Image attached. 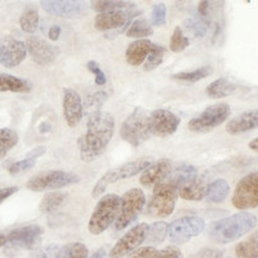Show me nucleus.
Segmentation results:
<instances>
[{"instance_id": "obj_1", "label": "nucleus", "mask_w": 258, "mask_h": 258, "mask_svg": "<svg viewBox=\"0 0 258 258\" xmlns=\"http://www.w3.org/2000/svg\"><path fill=\"white\" fill-rule=\"evenodd\" d=\"M115 132V119L110 112L98 111L88 116L87 132L79 138L80 158L91 163L103 153Z\"/></svg>"}, {"instance_id": "obj_2", "label": "nucleus", "mask_w": 258, "mask_h": 258, "mask_svg": "<svg viewBox=\"0 0 258 258\" xmlns=\"http://www.w3.org/2000/svg\"><path fill=\"white\" fill-rule=\"evenodd\" d=\"M257 222L258 220L254 214L240 212L212 222L208 229V236L217 244L232 243L252 231L257 226Z\"/></svg>"}, {"instance_id": "obj_3", "label": "nucleus", "mask_w": 258, "mask_h": 258, "mask_svg": "<svg viewBox=\"0 0 258 258\" xmlns=\"http://www.w3.org/2000/svg\"><path fill=\"white\" fill-rule=\"evenodd\" d=\"M121 198L116 194H106L94 207L88 222V230L92 235H101L116 222L120 213Z\"/></svg>"}, {"instance_id": "obj_4", "label": "nucleus", "mask_w": 258, "mask_h": 258, "mask_svg": "<svg viewBox=\"0 0 258 258\" xmlns=\"http://www.w3.org/2000/svg\"><path fill=\"white\" fill-rule=\"evenodd\" d=\"M120 136L126 144L133 147L141 146L151 137L150 112L142 107H136L132 114L121 124Z\"/></svg>"}, {"instance_id": "obj_5", "label": "nucleus", "mask_w": 258, "mask_h": 258, "mask_svg": "<svg viewBox=\"0 0 258 258\" xmlns=\"http://www.w3.org/2000/svg\"><path fill=\"white\" fill-rule=\"evenodd\" d=\"M179 197L178 188L165 181L154 187L153 195L147 203L146 212L150 217L167 218L173 213L176 208L177 198Z\"/></svg>"}, {"instance_id": "obj_6", "label": "nucleus", "mask_w": 258, "mask_h": 258, "mask_svg": "<svg viewBox=\"0 0 258 258\" xmlns=\"http://www.w3.org/2000/svg\"><path fill=\"white\" fill-rule=\"evenodd\" d=\"M44 229L39 225L21 226L13 229L7 235V245L4 246V254L17 253L21 249H36L41 243Z\"/></svg>"}, {"instance_id": "obj_7", "label": "nucleus", "mask_w": 258, "mask_h": 258, "mask_svg": "<svg viewBox=\"0 0 258 258\" xmlns=\"http://www.w3.org/2000/svg\"><path fill=\"white\" fill-rule=\"evenodd\" d=\"M231 114L230 105L226 102H218L207 107L204 111L194 116L187 123V126L192 132H209L212 129L217 128L229 119Z\"/></svg>"}, {"instance_id": "obj_8", "label": "nucleus", "mask_w": 258, "mask_h": 258, "mask_svg": "<svg viewBox=\"0 0 258 258\" xmlns=\"http://www.w3.org/2000/svg\"><path fill=\"white\" fill-rule=\"evenodd\" d=\"M146 204V197L140 188H131L121 197L120 213L114 223L115 231H121L135 222Z\"/></svg>"}, {"instance_id": "obj_9", "label": "nucleus", "mask_w": 258, "mask_h": 258, "mask_svg": "<svg viewBox=\"0 0 258 258\" xmlns=\"http://www.w3.org/2000/svg\"><path fill=\"white\" fill-rule=\"evenodd\" d=\"M80 181V177L73 172L66 170H50L39 173L31 177L26 183V187L31 191H47L57 190V188L66 187V186L75 185Z\"/></svg>"}, {"instance_id": "obj_10", "label": "nucleus", "mask_w": 258, "mask_h": 258, "mask_svg": "<svg viewBox=\"0 0 258 258\" xmlns=\"http://www.w3.org/2000/svg\"><path fill=\"white\" fill-rule=\"evenodd\" d=\"M231 203L239 211L258 208V170L248 173L238 182Z\"/></svg>"}, {"instance_id": "obj_11", "label": "nucleus", "mask_w": 258, "mask_h": 258, "mask_svg": "<svg viewBox=\"0 0 258 258\" xmlns=\"http://www.w3.org/2000/svg\"><path fill=\"white\" fill-rule=\"evenodd\" d=\"M206 229V222L198 216H183L177 218L168 226V236L174 244H185L202 234Z\"/></svg>"}, {"instance_id": "obj_12", "label": "nucleus", "mask_w": 258, "mask_h": 258, "mask_svg": "<svg viewBox=\"0 0 258 258\" xmlns=\"http://www.w3.org/2000/svg\"><path fill=\"white\" fill-rule=\"evenodd\" d=\"M147 231H149V225L147 223H138L135 227L129 230L123 238L119 239L116 244L111 248L109 252L110 258H123L125 255L131 254L136 249L140 248L142 243H145Z\"/></svg>"}, {"instance_id": "obj_13", "label": "nucleus", "mask_w": 258, "mask_h": 258, "mask_svg": "<svg viewBox=\"0 0 258 258\" xmlns=\"http://www.w3.org/2000/svg\"><path fill=\"white\" fill-rule=\"evenodd\" d=\"M27 56L26 44L12 36L0 38V64L13 69L24 62Z\"/></svg>"}, {"instance_id": "obj_14", "label": "nucleus", "mask_w": 258, "mask_h": 258, "mask_svg": "<svg viewBox=\"0 0 258 258\" xmlns=\"http://www.w3.org/2000/svg\"><path fill=\"white\" fill-rule=\"evenodd\" d=\"M181 119L169 110L158 109L150 112V132L156 137H168L176 133Z\"/></svg>"}, {"instance_id": "obj_15", "label": "nucleus", "mask_w": 258, "mask_h": 258, "mask_svg": "<svg viewBox=\"0 0 258 258\" xmlns=\"http://www.w3.org/2000/svg\"><path fill=\"white\" fill-rule=\"evenodd\" d=\"M138 15L136 11H116V12L110 13H100L94 18V27L98 31H110V30H117L116 32H123L124 30H128L132 25V20Z\"/></svg>"}, {"instance_id": "obj_16", "label": "nucleus", "mask_w": 258, "mask_h": 258, "mask_svg": "<svg viewBox=\"0 0 258 258\" xmlns=\"http://www.w3.org/2000/svg\"><path fill=\"white\" fill-rule=\"evenodd\" d=\"M40 6L49 15L62 18H79L87 11V4L74 0H41Z\"/></svg>"}, {"instance_id": "obj_17", "label": "nucleus", "mask_w": 258, "mask_h": 258, "mask_svg": "<svg viewBox=\"0 0 258 258\" xmlns=\"http://www.w3.org/2000/svg\"><path fill=\"white\" fill-rule=\"evenodd\" d=\"M26 49L32 61L41 66H47L54 62L59 54V49L56 45L36 36H30L27 39Z\"/></svg>"}, {"instance_id": "obj_18", "label": "nucleus", "mask_w": 258, "mask_h": 258, "mask_svg": "<svg viewBox=\"0 0 258 258\" xmlns=\"http://www.w3.org/2000/svg\"><path fill=\"white\" fill-rule=\"evenodd\" d=\"M62 110H63L64 121L70 128L79 125L84 115V106H83L82 97L77 91L71 88L63 89Z\"/></svg>"}, {"instance_id": "obj_19", "label": "nucleus", "mask_w": 258, "mask_h": 258, "mask_svg": "<svg viewBox=\"0 0 258 258\" xmlns=\"http://www.w3.org/2000/svg\"><path fill=\"white\" fill-rule=\"evenodd\" d=\"M170 169H172V161L169 159H160V160L154 161L142 172L140 182L142 186L147 188L155 187L158 183L164 181Z\"/></svg>"}, {"instance_id": "obj_20", "label": "nucleus", "mask_w": 258, "mask_h": 258, "mask_svg": "<svg viewBox=\"0 0 258 258\" xmlns=\"http://www.w3.org/2000/svg\"><path fill=\"white\" fill-rule=\"evenodd\" d=\"M255 128H258V110L241 112L226 124V132L232 136L243 135Z\"/></svg>"}, {"instance_id": "obj_21", "label": "nucleus", "mask_w": 258, "mask_h": 258, "mask_svg": "<svg viewBox=\"0 0 258 258\" xmlns=\"http://www.w3.org/2000/svg\"><path fill=\"white\" fill-rule=\"evenodd\" d=\"M155 43L149 39H140L128 45L125 50V59L131 66H141L145 63L150 53L155 48Z\"/></svg>"}, {"instance_id": "obj_22", "label": "nucleus", "mask_w": 258, "mask_h": 258, "mask_svg": "<svg viewBox=\"0 0 258 258\" xmlns=\"http://www.w3.org/2000/svg\"><path fill=\"white\" fill-rule=\"evenodd\" d=\"M151 163H153V160L149 158L138 159V160L128 161V163L120 165V167L109 170L107 173L110 174V178H111L112 183H115V182L121 181V179L131 178V177H135L137 174L142 173Z\"/></svg>"}, {"instance_id": "obj_23", "label": "nucleus", "mask_w": 258, "mask_h": 258, "mask_svg": "<svg viewBox=\"0 0 258 258\" xmlns=\"http://www.w3.org/2000/svg\"><path fill=\"white\" fill-rule=\"evenodd\" d=\"M208 174H198V177L179 188V197L191 202H200L207 195L208 188Z\"/></svg>"}, {"instance_id": "obj_24", "label": "nucleus", "mask_w": 258, "mask_h": 258, "mask_svg": "<svg viewBox=\"0 0 258 258\" xmlns=\"http://www.w3.org/2000/svg\"><path fill=\"white\" fill-rule=\"evenodd\" d=\"M198 174H199V172H198L197 167L190 164H181L177 165L176 168H172L164 181L177 187L179 191L182 186H185L186 183L197 178Z\"/></svg>"}, {"instance_id": "obj_25", "label": "nucleus", "mask_w": 258, "mask_h": 258, "mask_svg": "<svg viewBox=\"0 0 258 258\" xmlns=\"http://www.w3.org/2000/svg\"><path fill=\"white\" fill-rule=\"evenodd\" d=\"M128 258H182V252L178 246L169 245L164 249L158 250L154 246H142L128 254Z\"/></svg>"}, {"instance_id": "obj_26", "label": "nucleus", "mask_w": 258, "mask_h": 258, "mask_svg": "<svg viewBox=\"0 0 258 258\" xmlns=\"http://www.w3.org/2000/svg\"><path fill=\"white\" fill-rule=\"evenodd\" d=\"M47 151L44 146H39L36 149H34L32 151H30L29 155L26 158L21 159L18 161H13L12 164H9L8 170L9 173L12 174V176H18V174L24 173L26 170L31 169L34 168V165L36 164V160L38 158H40L41 155H44V153Z\"/></svg>"}, {"instance_id": "obj_27", "label": "nucleus", "mask_w": 258, "mask_h": 258, "mask_svg": "<svg viewBox=\"0 0 258 258\" xmlns=\"http://www.w3.org/2000/svg\"><path fill=\"white\" fill-rule=\"evenodd\" d=\"M32 85L29 80L11 75L0 74V92H13V93H27L31 91Z\"/></svg>"}, {"instance_id": "obj_28", "label": "nucleus", "mask_w": 258, "mask_h": 258, "mask_svg": "<svg viewBox=\"0 0 258 258\" xmlns=\"http://www.w3.org/2000/svg\"><path fill=\"white\" fill-rule=\"evenodd\" d=\"M238 89V87L232 82H230L226 78H220V79L214 80L207 87L206 93L211 98H225L227 96H231Z\"/></svg>"}, {"instance_id": "obj_29", "label": "nucleus", "mask_w": 258, "mask_h": 258, "mask_svg": "<svg viewBox=\"0 0 258 258\" xmlns=\"http://www.w3.org/2000/svg\"><path fill=\"white\" fill-rule=\"evenodd\" d=\"M230 194V185L227 183L226 179H216V181L211 182L207 188V195L206 199L209 203H214V204H218V203H222L226 198L229 197Z\"/></svg>"}, {"instance_id": "obj_30", "label": "nucleus", "mask_w": 258, "mask_h": 258, "mask_svg": "<svg viewBox=\"0 0 258 258\" xmlns=\"http://www.w3.org/2000/svg\"><path fill=\"white\" fill-rule=\"evenodd\" d=\"M235 253L239 258H258V231L235 246Z\"/></svg>"}, {"instance_id": "obj_31", "label": "nucleus", "mask_w": 258, "mask_h": 258, "mask_svg": "<svg viewBox=\"0 0 258 258\" xmlns=\"http://www.w3.org/2000/svg\"><path fill=\"white\" fill-rule=\"evenodd\" d=\"M64 200H66V194L64 192H58V191L48 192L41 199L39 208H40L41 213H53V212H56L63 204Z\"/></svg>"}, {"instance_id": "obj_32", "label": "nucleus", "mask_w": 258, "mask_h": 258, "mask_svg": "<svg viewBox=\"0 0 258 258\" xmlns=\"http://www.w3.org/2000/svg\"><path fill=\"white\" fill-rule=\"evenodd\" d=\"M168 226L169 225L164 221H159V222H154L153 225H150L145 243L150 244V246L163 243L168 235Z\"/></svg>"}, {"instance_id": "obj_33", "label": "nucleus", "mask_w": 258, "mask_h": 258, "mask_svg": "<svg viewBox=\"0 0 258 258\" xmlns=\"http://www.w3.org/2000/svg\"><path fill=\"white\" fill-rule=\"evenodd\" d=\"M212 74H213L212 66H202V68L197 69V70L194 71H183V73L173 74L172 79L181 80V82L197 83L202 79H206V78H208Z\"/></svg>"}, {"instance_id": "obj_34", "label": "nucleus", "mask_w": 258, "mask_h": 258, "mask_svg": "<svg viewBox=\"0 0 258 258\" xmlns=\"http://www.w3.org/2000/svg\"><path fill=\"white\" fill-rule=\"evenodd\" d=\"M92 8L100 13H110L116 11H124V9L135 8V4L128 2H115V0H100V2H92Z\"/></svg>"}, {"instance_id": "obj_35", "label": "nucleus", "mask_w": 258, "mask_h": 258, "mask_svg": "<svg viewBox=\"0 0 258 258\" xmlns=\"http://www.w3.org/2000/svg\"><path fill=\"white\" fill-rule=\"evenodd\" d=\"M39 13L35 8L29 7L27 9H25L22 16L20 18V26L22 29V31L27 32V34H32L35 32L39 27Z\"/></svg>"}, {"instance_id": "obj_36", "label": "nucleus", "mask_w": 258, "mask_h": 258, "mask_svg": "<svg viewBox=\"0 0 258 258\" xmlns=\"http://www.w3.org/2000/svg\"><path fill=\"white\" fill-rule=\"evenodd\" d=\"M18 144V135L11 128L0 129V160Z\"/></svg>"}, {"instance_id": "obj_37", "label": "nucleus", "mask_w": 258, "mask_h": 258, "mask_svg": "<svg viewBox=\"0 0 258 258\" xmlns=\"http://www.w3.org/2000/svg\"><path fill=\"white\" fill-rule=\"evenodd\" d=\"M107 100H109V93L106 91H98L87 96V100L83 103V106H84V110H87L89 116L94 112L101 111V107Z\"/></svg>"}, {"instance_id": "obj_38", "label": "nucleus", "mask_w": 258, "mask_h": 258, "mask_svg": "<svg viewBox=\"0 0 258 258\" xmlns=\"http://www.w3.org/2000/svg\"><path fill=\"white\" fill-rule=\"evenodd\" d=\"M153 27L146 20H136L133 21L131 27L126 30V36L140 40V39H145L146 36L153 35Z\"/></svg>"}, {"instance_id": "obj_39", "label": "nucleus", "mask_w": 258, "mask_h": 258, "mask_svg": "<svg viewBox=\"0 0 258 258\" xmlns=\"http://www.w3.org/2000/svg\"><path fill=\"white\" fill-rule=\"evenodd\" d=\"M88 248L83 243H70L61 246L59 258H89Z\"/></svg>"}, {"instance_id": "obj_40", "label": "nucleus", "mask_w": 258, "mask_h": 258, "mask_svg": "<svg viewBox=\"0 0 258 258\" xmlns=\"http://www.w3.org/2000/svg\"><path fill=\"white\" fill-rule=\"evenodd\" d=\"M211 24L212 21L203 20V18L195 16V17L188 18V20L185 21V27L188 31L192 32L197 38H203V36H206V34L208 32Z\"/></svg>"}, {"instance_id": "obj_41", "label": "nucleus", "mask_w": 258, "mask_h": 258, "mask_svg": "<svg viewBox=\"0 0 258 258\" xmlns=\"http://www.w3.org/2000/svg\"><path fill=\"white\" fill-rule=\"evenodd\" d=\"M190 44V40H188L187 36L183 35V31L179 26H177L173 30V34L170 36L169 41V48L173 53H181L186 49Z\"/></svg>"}, {"instance_id": "obj_42", "label": "nucleus", "mask_w": 258, "mask_h": 258, "mask_svg": "<svg viewBox=\"0 0 258 258\" xmlns=\"http://www.w3.org/2000/svg\"><path fill=\"white\" fill-rule=\"evenodd\" d=\"M164 54H165V49L161 45H155L154 50L150 53V56L147 57V59L145 61L144 63V70L145 71H153L158 68L159 64L163 62L164 59Z\"/></svg>"}, {"instance_id": "obj_43", "label": "nucleus", "mask_w": 258, "mask_h": 258, "mask_svg": "<svg viewBox=\"0 0 258 258\" xmlns=\"http://www.w3.org/2000/svg\"><path fill=\"white\" fill-rule=\"evenodd\" d=\"M61 245L57 244H48V245L39 246L30 253L29 258H59Z\"/></svg>"}, {"instance_id": "obj_44", "label": "nucleus", "mask_w": 258, "mask_h": 258, "mask_svg": "<svg viewBox=\"0 0 258 258\" xmlns=\"http://www.w3.org/2000/svg\"><path fill=\"white\" fill-rule=\"evenodd\" d=\"M167 22V7L164 3L155 4L151 11V24L154 26H164Z\"/></svg>"}, {"instance_id": "obj_45", "label": "nucleus", "mask_w": 258, "mask_h": 258, "mask_svg": "<svg viewBox=\"0 0 258 258\" xmlns=\"http://www.w3.org/2000/svg\"><path fill=\"white\" fill-rule=\"evenodd\" d=\"M87 69L91 71L94 75V83L98 87H103V85L107 83V78H106V74L103 73L102 69L100 68V64L97 63L96 61H88L87 63Z\"/></svg>"}, {"instance_id": "obj_46", "label": "nucleus", "mask_w": 258, "mask_h": 258, "mask_svg": "<svg viewBox=\"0 0 258 258\" xmlns=\"http://www.w3.org/2000/svg\"><path fill=\"white\" fill-rule=\"evenodd\" d=\"M190 258H223V252L216 248H203Z\"/></svg>"}, {"instance_id": "obj_47", "label": "nucleus", "mask_w": 258, "mask_h": 258, "mask_svg": "<svg viewBox=\"0 0 258 258\" xmlns=\"http://www.w3.org/2000/svg\"><path fill=\"white\" fill-rule=\"evenodd\" d=\"M18 191V187L16 186H11V187H3L0 188V204L4 202V200L8 199L9 197H12L13 194H16Z\"/></svg>"}, {"instance_id": "obj_48", "label": "nucleus", "mask_w": 258, "mask_h": 258, "mask_svg": "<svg viewBox=\"0 0 258 258\" xmlns=\"http://www.w3.org/2000/svg\"><path fill=\"white\" fill-rule=\"evenodd\" d=\"M59 35H61V26H58V25H53V26L49 27V30H48V38H49L50 40L56 41L57 39L59 38Z\"/></svg>"}, {"instance_id": "obj_49", "label": "nucleus", "mask_w": 258, "mask_h": 258, "mask_svg": "<svg viewBox=\"0 0 258 258\" xmlns=\"http://www.w3.org/2000/svg\"><path fill=\"white\" fill-rule=\"evenodd\" d=\"M106 255H107V250H106L105 248H101V249L96 250L89 258H105Z\"/></svg>"}, {"instance_id": "obj_50", "label": "nucleus", "mask_w": 258, "mask_h": 258, "mask_svg": "<svg viewBox=\"0 0 258 258\" xmlns=\"http://www.w3.org/2000/svg\"><path fill=\"white\" fill-rule=\"evenodd\" d=\"M249 149L253 150V151H255V153H258V137L254 138V140H252V141L249 142Z\"/></svg>"}, {"instance_id": "obj_51", "label": "nucleus", "mask_w": 258, "mask_h": 258, "mask_svg": "<svg viewBox=\"0 0 258 258\" xmlns=\"http://www.w3.org/2000/svg\"><path fill=\"white\" fill-rule=\"evenodd\" d=\"M7 245V235L6 232H0V248H3V246Z\"/></svg>"}]
</instances>
